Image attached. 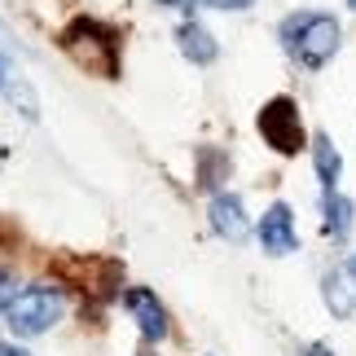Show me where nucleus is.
Returning <instances> with one entry per match:
<instances>
[{
	"mask_svg": "<svg viewBox=\"0 0 356 356\" xmlns=\"http://www.w3.org/2000/svg\"><path fill=\"white\" fill-rule=\"evenodd\" d=\"M282 44L295 62H304L308 71H321L339 53V22L330 13H291V18L282 22Z\"/></svg>",
	"mask_w": 356,
	"mask_h": 356,
	"instance_id": "obj_1",
	"label": "nucleus"
},
{
	"mask_svg": "<svg viewBox=\"0 0 356 356\" xmlns=\"http://www.w3.org/2000/svg\"><path fill=\"white\" fill-rule=\"evenodd\" d=\"M62 49L75 58V66H84L88 75L115 79L119 75V35L97 18H75L62 31Z\"/></svg>",
	"mask_w": 356,
	"mask_h": 356,
	"instance_id": "obj_2",
	"label": "nucleus"
},
{
	"mask_svg": "<svg viewBox=\"0 0 356 356\" xmlns=\"http://www.w3.org/2000/svg\"><path fill=\"white\" fill-rule=\"evenodd\" d=\"M62 312H66L62 286H31V291H22L18 299H13V308L5 312V317H9V330L13 334L35 339V334H44L49 325H58Z\"/></svg>",
	"mask_w": 356,
	"mask_h": 356,
	"instance_id": "obj_3",
	"label": "nucleus"
},
{
	"mask_svg": "<svg viewBox=\"0 0 356 356\" xmlns=\"http://www.w3.org/2000/svg\"><path fill=\"white\" fill-rule=\"evenodd\" d=\"M259 132L277 154H299L304 149V123H299V106L291 97H273L259 111Z\"/></svg>",
	"mask_w": 356,
	"mask_h": 356,
	"instance_id": "obj_4",
	"label": "nucleus"
},
{
	"mask_svg": "<svg viewBox=\"0 0 356 356\" xmlns=\"http://www.w3.org/2000/svg\"><path fill=\"white\" fill-rule=\"evenodd\" d=\"M321 295H325V308L334 317H356V255H348L343 264H334L325 273Z\"/></svg>",
	"mask_w": 356,
	"mask_h": 356,
	"instance_id": "obj_5",
	"label": "nucleus"
},
{
	"mask_svg": "<svg viewBox=\"0 0 356 356\" xmlns=\"http://www.w3.org/2000/svg\"><path fill=\"white\" fill-rule=\"evenodd\" d=\"M259 246H264L268 255H291L299 251V234H295V216L286 202H273L264 211V220H259Z\"/></svg>",
	"mask_w": 356,
	"mask_h": 356,
	"instance_id": "obj_6",
	"label": "nucleus"
},
{
	"mask_svg": "<svg viewBox=\"0 0 356 356\" xmlns=\"http://www.w3.org/2000/svg\"><path fill=\"white\" fill-rule=\"evenodd\" d=\"M123 308L136 317V325H141V334L149 339V343L168 339V312H163V304H159L154 291H145V286H132V291H123Z\"/></svg>",
	"mask_w": 356,
	"mask_h": 356,
	"instance_id": "obj_7",
	"label": "nucleus"
},
{
	"mask_svg": "<svg viewBox=\"0 0 356 356\" xmlns=\"http://www.w3.org/2000/svg\"><path fill=\"white\" fill-rule=\"evenodd\" d=\"M211 229L229 242H246V234H251V225H246V211H242V198L238 194H216L211 198Z\"/></svg>",
	"mask_w": 356,
	"mask_h": 356,
	"instance_id": "obj_8",
	"label": "nucleus"
},
{
	"mask_svg": "<svg viewBox=\"0 0 356 356\" xmlns=\"http://www.w3.org/2000/svg\"><path fill=\"white\" fill-rule=\"evenodd\" d=\"M321 211H325V234H330L334 242H348V234H352V202L339 194V189H330L325 202H321Z\"/></svg>",
	"mask_w": 356,
	"mask_h": 356,
	"instance_id": "obj_9",
	"label": "nucleus"
},
{
	"mask_svg": "<svg viewBox=\"0 0 356 356\" xmlns=\"http://www.w3.org/2000/svg\"><path fill=\"white\" fill-rule=\"evenodd\" d=\"M312 163H317V176L325 185V194L339 185V172H343V159H339V149L330 136H312Z\"/></svg>",
	"mask_w": 356,
	"mask_h": 356,
	"instance_id": "obj_10",
	"label": "nucleus"
},
{
	"mask_svg": "<svg viewBox=\"0 0 356 356\" xmlns=\"http://www.w3.org/2000/svg\"><path fill=\"white\" fill-rule=\"evenodd\" d=\"M176 35H181V53H185L189 62L207 66V62L216 58V40H211L207 31H202L198 22H185V26H181V31H176Z\"/></svg>",
	"mask_w": 356,
	"mask_h": 356,
	"instance_id": "obj_11",
	"label": "nucleus"
},
{
	"mask_svg": "<svg viewBox=\"0 0 356 356\" xmlns=\"http://www.w3.org/2000/svg\"><path fill=\"white\" fill-rule=\"evenodd\" d=\"M18 295H22V291H18V277H13L9 268H0V312H9Z\"/></svg>",
	"mask_w": 356,
	"mask_h": 356,
	"instance_id": "obj_12",
	"label": "nucleus"
},
{
	"mask_svg": "<svg viewBox=\"0 0 356 356\" xmlns=\"http://www.w3.org/2000/svg\"><path fill=\"white\" fill-rule=\"evenodd\" d=\"M207 9H251L255 0H202Z\"/></svg>",
	"mask_w": 356,
	"mask_h": 356,
	"instance_id": "obj_13",
	"label": "nucleus"
},
{
	"mask_svg": "<svg viewBox=\"0 0 356 356\" xmlns=\"http://www.w3.org/2000/svg\"><path fill=\"white\" fill-rule=\"evenodd\" d=\"M299 356H334V352H330V348H325V343H308V348H304V352H299Z\"/></svg>",
	"mask_w": 356,
	"mask_h": 356,
	"instance_id": "obj_14",
	"label": "nucleus"
},
{
	"mask_svg": "<svg viewBox=\"0 0 356 356\" xmlns=\"http://www.w3.org/2000/svg\"><path fill=\"white\" fill-rule=\"evenodd\" d=\"M0 356H31V352H22L18 343H0Z\"/></svg>",
	"mask_w": 356,
	"mask_h": 356,
	"instance_id": "obj_15",
	"label": "nucleus"
},
{
	"mask_svg": "<svg viewBox=\"0 0 356 356\" xmlns=\"http://www.w3.org/2000/svg\"><path fill=\"white\" fill-rule=\"evenodd\" d=\"M159 5H176V0H159Z\"/></svg>",
	"mask_w": 356,
	"mask_h": 356,
	"instance_id": "obj_16",
	"label": "nucleus"
},
{
	"mask_svg": "<svg viewBox=\"0 0 356 356\" xmlns=\"http://www.w3.org/2000/svg\"><path fill=\"white\" fill-rule=\"evenodd\" d=\"M0 159H5V145H0Z\"/></svg>",
	"mask_w": 356,
	"mask_h": 356,
	"instance_id": "obj_17",
	"label": "nucleus"
},
{
	"mask_svg": "<svg viewBox=\"0 0 356 356\" xmlns=\"http://www.w3.org/2000/svg\"><path fill=\"white\" fill-rule=\"evenodd\" d=\"M348 5H352V9H356V0H348Z\"/></svg>",
	"mask_w": 356,
	"mask_h": 356,
	"instance_id": "obj_18",
	"label": "nucleus"
},
{
	"mask_svg": "<svg viewBox=\"0 0 356 356\" xmlns=\"http://www.w3.org/2000/svg\"><path fill=\"white\" fill-rule=\"evenodd\" d=\"M0 44H5V35H0Z\"/></svg>",
	"mask_w": 356,
	"mask_h": 356,
	"instance_id": "obj_19",
	"label": "nucleus"
}]
</instances>
